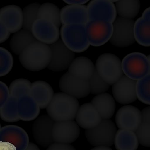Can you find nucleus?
<instances>
[{"label": "nucleus", "mask_w": 150, "mask_h": 150, "mask_svg": "<svg viewBox=\"0 0 150 150\" xmlns=\"http://www.w3.org/2000/svg\"><path fill=\"white\" fill-rule=\"evenodd\" d=\"M150 18L142 16L135 22L134 32V37L137 42L143 46H149Z\"/></svg>", "instance_id": "obj_27"}, {"label": "nucleus", "mask_w": 150, "mask_h": 150, "mask_svg": "<svg viewBox=\"0 0 150 150\" xmlns=\"http://www.w3.org/2000/svg\"><path fill=\"white\" fill-rule=\"evenodd\" d=\"M90 150H112L109 147L107 146H96Z\"/></svg>", "instance_id": "obj_45"}, {"label": "nucleus", "mask_w": 150, "mask_h": 150, "mask_svg": "<svg viewBox=\"0 0 150 150\" xmlns=\"http://www.w3.org/2000/svg\"><path fill=\"white\" fill-rule=\"evenodd\" d=\"M114 142L117 150H136L139 143L134 132L124 129L116 132Z\"/></svg>", "instance_id": "obj_25"}, {"label": "nucleus", "mask_w": 150, "mask_h": 150, "mask_svg": "<svg viewBox=\"0 0 150 150\" xmlns=\"http://www.w3.org/2000/svg\"><path fill=\"white\" fill-rule=\"evenodd\" d=\"M136 81L125 75H123L113 84V96L118 103L122 104L131 103L137 99Z\"/></svg>", "instance_id": "obj_15"}, {"label": "nucleus", "mask_w": 150, "mask_h": 150, "mask_svg": "<svg viewBox=\"0 0 150 150\" xmlns=\"http://www.w3.org/2000/svg\"><path fill=\"white\" fill-rule=\"evenodd\" d=\"M88 0H64L65 2L70 4H83L88 1Z\"/></svg>", "instance_id": "obj_42"}, {"label": "nucleus", "mask_w": 150, "mask_h": 150, "mask_svg": "<svg viewBox=\"0 0 150 150\" xmlns=\"http://www.w3.org/2000/svg\"><path fill=\"white\" fill-rule=\"evenodd\" d=\"M37 19L50 21L58 28L61 24L59 9L51 3H45L40 5L37 12Z\"/></svg>", "instance_id": "obj_28"}, {"label": "nucleus", "mask_w": 150, "mask_h": 150, "mask_svg": "<svg viewBox=\"0 0 150 150\" xmlns=\"http://www.w3.org/2000/svg\"><path fill=\"white\" fill-rule=\"evenodd\" d=\"M90 92L97 94L103 93L107 91L109 85L100 76L95 68L94 72L89 80Z\"/></svg>", "instance_id": "obj_34"}, {"label": "nucleus", "mask_w": 150, "mask_h": 150, "mask_svg": "<svg viewBox=\"0 0 150 150\" xmlns=\"http://www.w3.org/2000/svg\"><path fill=\"white\" fill-rule=\"evenodd\" d=\"M0 141L12 143L16 150H24L29 143L26 132L20 127L13 125H6L1 128Z\"/></svg>", "instance_id": "obj_17"}, {"label": "nucleus", "mask_w": 150, "mask_h": 150, "mask_svg": "<svg viewBox=\"0 0 150 150\" xmlns=\"http://www.w3.org/2000/svg\"><path fill=\"white\" fill-rule=\"evenodd\" d=\"M54 121L47 115H42L34 122L32 133L35 140L42 147L49 146L54 142L52 129Z\"/></svg>", "instance_id": "obj_13"}, {"label": "nucleus", "mask_w": 150, "mask_h": 150, "mask_svg": "<svg viewBox=\"0 0 150 150\" xmlns=\"http://www.w3.org/2000/svg\"><path fill=\"white\" fill-rule=\"evenodd\" d=\"M142 16L146 18H150L149 7L145 10L143 13Z\"/></svg>", "instance_id": "obj_44"}, {"label": "nucleus", "mask_w": 150, "mask_h": 150, "mask_svg": "<svg viewBox=\"0 0 150 150\" xmlns=\"http://www.w3.org/2000/svg\"><path fill=\"white\" fill-rule=\"evenodd\" d=\"M115 2V8L119 16L132 19L138 13L140 8L139 0H119Z\"/></svg>", "instance_id": "obj_29"}, {"label": "nucleus", "mask_w": 150, "mask_h": 150, "mask_svg": "<svg viewBox=\"0 0 150 150\" xmlns=\"http://www.w3.org/2000/svg\"><path fill=\"white\" fill-rule=\"evenodd\" d=\"M31 83L23 78L16 79L10 84L8 88L10 95L18 99L25 95H30Z\"/></svg>", "instance_id": "obj_31"}, {"label": "nucleus", "mask_w": 150, "mask_h": 150, "mask_svg": "<svg viewBox=\"0 0 150 150\" xmlns=\"http://www.w3.org/2000/svg\"><path fill=\"white\" fill-rule=\"evenodd\" d=\"M150 108L149 106L143 109L141 112V122L150 123Z\"/></svg>", "instance_id": "obj_40"}, {"label": "nucleus", "mask_w": 150, "mask_h": 150, "mask_svg": "<svg viewBox=\"0 0 150 150\" xmlns=\"http://www.w3.org/2000/svg\"><path fill=\"white\" fill-rule=\"evenodd\" d=\"M79 108V103L76 98L59 92L53 95L46 110L48 116L54 121L60 122L74 119Z\"/></svg>", "instance_id": "obj_2"}, {"label": "nucleus", "mask_w": 150, "mask_h": 150, "mask_svg": "<svg viewBox=\"0 0 150 150\" xmlns=\"http://www.w3.org/2000/svg\"><path fill=\"white\" fill-rule=\"evenodd\" d=\"M0 21L7 28L10 33H14L22 27V10L15 5H8L0 9Z\"/></svg>", "instance_id": "obj_18"}, {"label": "nucleus", "mask_w": 150, "mask_h": 150, "mask_svg": "<svg viewBox=\"0 0 150 150\" xmlns=\"http://www.w3.org/2000/svg\"><path fill=\"white\" fill-rule=\"evenodd\" d=\"M91 103L98 111L102 120L108 119L113 115L115 108L112 96L107 93L98 94L92 99Z\"/></svg>", "instance_id": "obj_24"}, {"label": "nucleus", "mask_w": 150, "mask_h": 150, "mask_svg": "<svg viewBox=\"0 0 150 150\" xmlns=\"http://www.w3.org/2000/svg\"><path fill=\"white\" fill-rule=\"evenodd\" d=\"M150 74L136 82V92L137 97L142 103L150 105Z\"/></svg>", "instance_id": "obj_33"}, {"label": "nucleus", "mask_w": 150, "mask_h": 150, "mask_svg": "<svg viewBox=\"0 0 150 150\" xmlns=\"http://www.w3.org/2000/svg\"><path fill=\"white\" fill-rule=\"evenodd\" d=\"M134 132L139 143L144 146H150V123L141 122Z\"/></svg>", "instance_id": "obj_36"}, {"label": "nucleus", "mask_w": 150, "mask_h": 150, "mask_svg": "<svg viewBox=\"0 0 150 150\" xmlns=\"http://www.w3.org/2000/svg\"><path fill=\"white\" fill-rule=\"evenodd\" d=\"M115 121L117 126L120 129L135 132L141 122V112L134 106L125 105L118 110Z\"/></svg>", "instance_id": "obj_16"}, {"label": "nucleus", "mask_w": 150, "mask_h": 150, "mask_svg": "<svg viewBox=\"0 0 150 150\" xmlns=\"http://www.w3.org/2000/svg\"><path fill=\"white\" fill-rule=\"evenodd\" d=\"M60 18L63 25L81 24L86 25L88 21L87 6L83 4L66 5L60 10Z\"/></svg>", "instance_id": "obj_19"}, {"label": "nucleus", "mask_w": 150, "mask_h": 150, "mask_svg": "<svg viewBox=\"0 0 150 150\" xmlns=\"http://www.w3.org/2000/svg\"><path fill=\"white\" fill-rule=\"evenodd\" d=\"M0 150H16V147L12 143L0 141Z\"/></svg>", "instance_id": "obj_41"}, {"label": "nucleus", "mask_w": 150, "mask_h": 150, "mask_svg": "<svg viewBox=\"0 0 150 150\" xmlns=\"http://www.w3.org/2000/svg\"><path fill=\"white\" fill-rule=\"evenodd\" d=\"M17 106L20 119L24 121L34 120L38 116L40 111L39 107L30 95L18 98Z\"/></svg>", "instance_id": "obj_22"}, {"label": "nucleus", "mask_w": 150, "mask_h": 150, "mask_svg": "<svg viewBox=\"0 0 150 150\" xmlns=\"http://www.w3.org/2000/svg\"><path fill=\"white\" fill-rule=\"evenodd\" d=\"M49 46L51 51V57L47 66L48 68L54 71L66 70L74 59V52L67 48L60 39L50 45Z\"/></svg>", "instance_id": "obj_8"}, {"label": "nucleus", "mask_w": 150, "mask_h": 150, "mask_svg": "<svg viewBox=\"0 0 150 150\" xmlns=\"http://www.w3.org/2000/svg\"><path fill=\"white\" fill-rule=\"evenodd\" d=\"M13 63V58L10 52L0 47V77L6 75L11 71Z\"/></svg>", "instance_id": "obj_35"}, {"label": "nucleus", "mask_w": 150, "mask_h": 150, "mask_svg": "<svg viewBox=\"0 0 150 150\" xmlns=\"http://www.w3.org/2000/svg\"><path fill=\"white\" fill-rule=\"evenodd\" d=\"M116 130V126L112 120L104 119L96 127L86 129L85 135L92 145L109 147L113 144Z\"/></svg>", "instance_id": "obj_5"}, {"label": "nucleus", "mask_w": 150, "mask_h": 150, "mask_svg": "<svg viewBox=\"0 0 150 150\" xmlns=\"http://www.w3.org/2000/svg\"><path fill=\"white\" fill-rule=\"evenodd\" d=\"M87 7L88 21L100 20L112 23L117 17L115 5L111 1L91 0Z\"/></svg>", "instance_id": "obj_11"}, {"label": "nucleus", "mask_w": 150, "mask_h": 150, "mask_svg": "<svg viewBox=\"0 0 150 150\" xmlns=\"http://www.w3.org/2000/svg\"><path fill=\"white\" fill-rule=\"evenodd\" d=\"M54 92L47 83L38 81L31 83L30 95L40 108H45L48 105L53 96Z\"/></svg>", "instance_id": "obj_21"}, {"label": "nucleus", "mask_w": 150, "mask_h": 150, "mask_svg": "<svg viewBox=\"0 0 150 150\" xmlns=\"http://www.w3.org/2000/svg\"><path fill=\"white\" fill-rule=\"evenodd\" d=\"M121 63L123 72L132 79L139 80L150 74L149 57L143 54L130 53L124 57Z\"/></svg>", "instance_id": "obj_6"}, {"label": "nucleus", "mask_w": 150, "mask_h": 150, "mask_svg": "<svg viewBox=\"0 0 150 150\" xmlns=\"http://www.w3.org/2000/svg\"><path fill=\"white\" fill-rule=\"evenodd\" d=\"M10 34L7 28L0 21V43L6 40L10 36Z\"/></svg>", "instance_id": "obj_39"}, {"label": "nucleus", "mask_w": 150, "mask_h": 150, "mask_svg": "<svg viewBox=\"0 0 150 150\" xmlns=\"http://www.w3.org/2000/svg\"><path fill=\"white\" fill-rule=\"evenodd\" d=\"M60 35L64 43L74 52H83L90 45L87 35L85 25H63L60 29Z\"/></svg>", "instance_id": "obj_3"}, {"label": "nucleus", "mask_w": 150, "mask_h": 150, "mask_svg": "<svg viewBox=\"0 0 150 150\" xmlns=\"http://www.w3.org/2000/svg\"><path fill=\"white\" fill-rule=\"evenodd\" d=\"M95 69L100 76L109 85H113L123 76L122 63L115 55L105 53L97 59Z\"/></svg>", "instance_id": "obj_4"}, {"label": "nucleus", "mask_w": 150, "mask_h": 150, "mask_svg": "<svg viewBox=\"0 0 150 150\" xmlns=\"http://www.w3.org/2000/svg\"><path fill=\"white\" fill-rule=\"evenodd\" d=\"M1 125H0V130H1Z\"/></svg>", "instance_id": "obj_46"}, {"label": "nucleus", "mask_w": 150, "mask_h": 150, "mask_svg": "<svg viewBox=\"0 0 150 150\" xmlns=\"http://www.w3.org/2000/svg\"><path fill=\"white\" fill-rule=\"evenodd\" d=\"M86 28L89 43L94 46L102 45L109 40L113 30L112 23L97 19L88 21Z\"/></svg>", "instance_id": "obj_9"}, {"label": "nucleus", "mask_w": 150, "mask_h": 150, "mask_svg": "<svg viewBox=\"0 0 150 150\" xmlns=\"http://www.w3.org/2000/svg\"><path fill=\"white\" fill-rule=\"evenodd\" d=\"M37 40L31 32L23 29L20 30L11 37L10 47L13 52L19 55L28 45Z\"/></svg>", "instance_id": "obj_26"}, {"label": "nucleus", "mask_w": 150, "mask_h": 150, "mask_svg": "<svg viewBox=\"0 0 150 150\" xmlns=\"http://www.w3.org/2000/svg\"><path fill=\"white\" fill-rule=\"evenodd\" d=\"M59 86L64 93L76 98H84L90 92L89 80L76 77L68 71L61 78Z\"/></svg>", "instance_id": "obj_10"}, {"label": "nucleus", "mask_w": 150, "mask_h": 150, "mask_svg": "<svg viewBox=\"0 0 150 150\" xmlns=\"http://www.w3.org/2000/svg\"><path fill=\"white\" fill-rule=\"evenodd\" d=\"M51 57L49 45L38 40L28 45L19 55L22 65L33 71H40L47 67Z\"/></svg>", "instance_id": "obj_1"}, {"label": "nucleus", "mask_w": 150, "mask_h": 150, "mask_svg": "<svg viewBox=\"0 0 150 150\" xmlns=\"http://www.w3.org/2000/svg\"><path fill=\"white\" fill-rule=\"evenodd\" d=\"M17 102V98L10 95L6 103L0 108V117L3 120L13 122L20 120L18 111Z\"/></svg>", "instance_id": "obj_30"}, {"label": "nucleus", "mask_w": 150, "mask_h": 150, "mask_svg": "<svg viewBox=\"0 0 150 150\" xmlns=\"http://www.w3.org/2000/svg\"><path fill=\"white\" fill-rule=\"evenodd\" d=\"M24 150H40L39 147L33 143H29L27 147Z\"/></svg>", "instance_id": "obj_43"}, {"label": "nucleus", "mask_w": 150, "mask_h": 150, "mask_svg": "<svg viewBox=\"0 0 150 150\" xmlns=\"http://www.w3.org/2000/svg\"><path fill=\"white\" fill-rule=\"evenodd\" d=\"M77 123L73 120L54 122L52 129V137L55 142L69 144L75 141L80 134Z\"/></svg>", "instance_id": "obj_14"}, {"label": "nucleus", "mask_w": 150, "mask_h": 150, "mask_svg": "<svg viewBox=\"0 0 150 150\" xmlns=\"http://www.w3.org/2000/svg\"><path fill=\"white\" fill-rule=\"evenodd\" d=\"M40 4L33 3L25 6L22 10L23 29L31 32L32 25L37 19V13Z\"/></svg>", "instance_id": "obj_32"}, {"label": "nucleus", "mask_w": 150, "mask_h": 150, "mask_svg": "<svg viewBox=\"0 0 150 150\" xmlns=\"http://www.w3.org/2000/svg\"><path fill=\"white\" fill-rule=\"evenodd\" d=\"M9 96L8 88L4 83L0 81V108L6 103Z\"/></svg>", "instance_id": "obj_37"}, {"label": "nucleus", "mask_w": 150, "mask_h": 150, "mask_svg": "<svg viewBox=\"0 0 150 150\" xmlns=\"http://www.w3.org/2000/svg\"><path fill=\"white\" fill-rule=\"evenodd\" d=\"M134 23L132 19L116 17L112 23L113 32L109 40L110 43L121 47L133 44L136 40L134 32Z\"/></svg>", "instance_id": "obj_7"}, {"label": "nucleus", "mask_w": 150, "mask_h": 150, "mask_svg": "<svg viewBox=\"0 0 150 150\" xmlns=\"http://www.w3.org/2000/svg\"><path fill=\"white\" fill-rule=\"evenodd\" d=\"M31 32L36 39L47 45L56 42L60 35L58 27L52 22L42 19H37L34 22Z\"/></svg>", "instance_id": "obj_12"}, {"label": "nucleus", "mask_w": 150, "mask_h": 150, "mask_svg": "<svg viewBox=\"0 0 150 150\" xmlns=\"http://www.w3.org/2000/svg\"><path fill=\"white\" fill-rule=\"evenodd\" d=\"M46 150H76L75 148L68 144L55 142L50 145Z\"/></svg>", "instance_id": "obj_38"}, {"label": "nucleus", "mask_w": 150, "mask_h": 150, "mask_svg": "<svg viewBox=\"0 0 150 150\" xmlns=\"http://www.w3.org/2000/svg\"><path fill=\"white\" fill-rule=\"evenodd\" d=\"M76 117L78 125L86 129L96 127L102 120L98 111L91 103H86L81 105Z\"/></svg>", "instance_id": "obj_20"}, {"label": "nucleus", "mask_w": 150, "mask_h": 150, "mask_svg": "<svg viewBox=\"0 0 150 150\" xmlns=\"http://www.w3.org/2000/svg\"><path fill=\"white\" fill-rule=\"evenodd\" d=\"M95 67L88 58L79 57L73 60L68 68V72L78 78L89 80L92 76Z\"/></svg>", "instance_id": "obj_23"}]
</instances>
